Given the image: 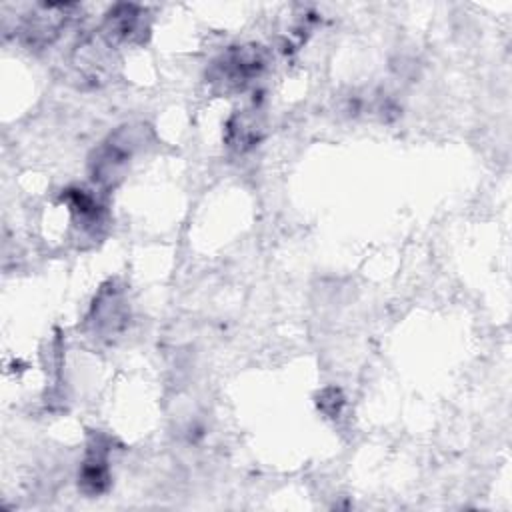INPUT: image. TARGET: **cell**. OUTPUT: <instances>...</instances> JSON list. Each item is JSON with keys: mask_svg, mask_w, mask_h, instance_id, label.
<instances>
[{"mask_svg": "<svg viewBox=\"0 0 512 512\" xmlns=\"http://www.w3.org/2000/svg\"><path fill=\"white\" fill-rule=\"evenodd\" d=\"M108 442L104 436H92L84 462L78 472V488L86 496H100L110 486V466H108Z\"/></svg>", "mask_w": 512, "mask_h": 512, "instance_id": "obj_7", "label": "cell"}, {"mask_svg": "<svg viewBox=\"0 0 512 512\" xmlns=\"http://www.w3.org/2000/svg\"><path fill=\"white\" fill-rule=\"evenodd\" d=\"M100 32L114 46L142 42L148 34V14L136 4H116L106 12Z\"/></svg>", "mask_w": 512, "mask_h": 512, "instance_id": "obj_6", "label": "cell"}, {"mask_svg": "<svg viewBox=\"0 0 512 512\" xmlns=\"http://www.w3.org/2000/svg\"><path fill=\"white\" fill-rule=\"evenodd\" d=\"M150 142L152 130L148 124L132 122L118 126L92 150L88 158V172L92 182L102 190L118 186L128 174L136 156L144 152Z\"/></svg>", "mask_w": 512, "mask_h": 512, "instance_id": "obj_1", "label": "cell"}, {"mask_svg": "<svg viewBox=\"0 0 512 512\" xmlns=\"http://www.w3.org/2000/svg\"><path fill=\"white\" fill-rule=\"evenodd\" d=\"M78 10L72 2H54V4H36L18 26L20 42L30 50H42L50 46L66 28L74 12Z\"/></svg>", "mask_w": 512, "mask_h": 512, "instance_id": "obj_4", "label": "cell"}, {"mask_svg": "<svg viewBox=\"0 0 512 512\" xmlns=\"http://www.w3.org/2000/svg\"><path fill=\"white\" fill-rule=\"evenodd\" d=\"M62 200L72 214V222L82 234H98L104 226L106 208L102 200L88 188L70 186L62 192Z\"/></svg>", "mask_w": 512, "mask_h": 512, "instance_id": "obj_8", "label": "cell"}, {"mask_svg": "<svg viewBox=\"0 0 512 512\" xmlns=\"http://www.w3.org/2000/svg\"><path fill=\"white\" fill-rule=\"evenodd\" d=\"M264 124L260 112L256 108L236 112L226 124V144L238 152H246L248 148L256 146L262 138Z\"/></svg>", "mask_w": 512, "mask_h": 512, "instance_id": "obj_9", "label": "cell"}, {"mask_svg": "<svg viewBox=\"0 0 512 512\" xmlns=\"http://www.w3.org/2000/svg\"><path fill=\"white\" fill-rule=\"evenodd\" d=\"M268 66V52L260 44L230 46L220 52L206 70V82L216 94L246 90Z\"/></svg>", "mask_w": 512, "mask_h": 512, "instance_id": "obj_2", "label": "cell"}, {"mask_svg": "<svg viewBox=\"0 0 512 512\" xmlns=\"http://www.w3.org/2000/svg\"><path fill=\"white\" fill-rule=\"evenodd\" d=\"M344 406V396L338 388H324L320 394H318V408L330 416V418H336L340 414Z\"/></svg>", "mask_w": 512, "mask_h": 512, "instance_id": "obj_10", "label": "cell"}, {"mask_svg": "<svg viewBox=\"0 0 512 512\" xmlns=\"http://www.w3.org/2000/svg\"><path fill=\"white\" fill-rule=\"evenodd\" d=\"M128 318L130 308L124 298V290L110 282L102 286L98 296L94 298L86 316L84 330L100 342H112L114 336L124 332V328L128 326Z\"/></svg>", "mask_w": 512, "mask_h": 512, "instance_id": "obj_5", "label": "cell"}, {"mask_svg": "<svg viewBox=\"0 0 512 512\" xmlns=\"http://www.w3.org/2000/svg\"><path fill=\"white\" fill-rule=\"evenodd\" d=\"M70 64L82 84L102 86L114 76L118 64L116 46L100 30H94L74 46Z\"/></svg>", "mask_w": 512, "mask_h": 512, "instance_id": "obj_3", "label": "cell"}]
</instances>
